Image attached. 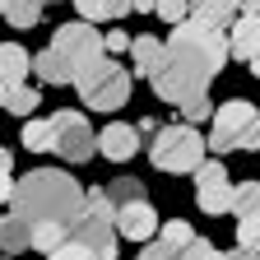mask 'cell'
<instances>
[{
    "instance_id": "1",
    "label": "cell",
    "mask_w": 260,
    "mask_h": 260,
    "mask_svg": "<svg viewBox=\"0 0 260 260\" xmlns=\"http://www.w3.org/2000/svg\"><path fill=\"white\" fill-rule=\"evenodd\" d=\"M162 42H168V56H162L158 75L149 84H153V93L162 98V103H177V107L190 103V98H200V93H209L214 75L233 60L228 56V38L218 28L200 23V19L172 23V32Z\"/></svg>"
},
{
    "instance_id": "2",
    "label": "cell",
    "mask_w": 260,
    "mask_h": 260,
    "mask_svg": "<svg viewBox=\"0 0 260 260\" xmlns=\"http://www.w3.org/2000/svg\"><path fill=\"white\" fill-rule=\"evenodd\" d=\"M10 209L28 223H75V214L84 209V186L60 168H32L14 181Z\"/></svg>"
},
{
    "instance_id": "3",
    "label": "cell",
    "mask_w": 260,
    "mask_h": 260,
    "mask_svg": "<svg viewBox=\"0 0 260 260\" xmlns=\"http://www.w3.org/2000/svg\"><path fill=\"white\" fill-rule=\"evenodd\" d=\"M214 153H260V107L246 98H228L209 116V140Z\"/></svg>"
},
{
    "instance_id": "4",
    "label": "cell",
    "mask_w": 260,
    "mask_h": 260,
    "mask_svg": "<svg viewBox=\"0 0 260 260\" xmlns=\"http://www.w3.org/2000/svg\"><path fill=\"white\" fill-rule=\"evenodd\" d=\"M70 237L84 242L98 260H116V242H121V233H116V205H112V195L103 186L84 190V209L70 223Z\"/></svg>"
},
{
    "instance_id": "5",
    "label": "cell",
    "mask_w": 260,
    "mask_h": 260,
    "mask_svg": "<svg viewBox=\"0 0 260 260\" xmlns=\"http://www.w3.org/2000/svg\"><path fill=\"white\" fill-rule=\"evenodd\" d=\"M205 153H209V144H205V135L195 125H186V121H177V125H162L158 135L149 140V162L158 172H172V177H195V168L205 162Z\"/></svg>"
},
{
    "instance_id": "6",
    "label": "cell",
    "mask_w": 260,
    "mask_h": 260,
    "mask_svg": "<svg viewBox=\"0 0 260 260\" xmlns=\"http://www.w3.org/2000/svg\"><path fill=\"white\" fill-rule=\"evenodd\" d=\"M130 79H135V75H130L125 65H116L112 56H103L93 70H84L75 79V88L84 98V107H93V112H116V107L130 103Z\"/></svg>"
},
{
    "instance_id": "7",
    "label": "cell",
    "mask_w": 260,
    "mask_h": 260,
    "mask_svg": "<svg viewBox=\"0 0 260 260\" xmlns=\"http://www.w3.org/2000/svg\"><path fill=\"white\" fill-rule=\"evenodd\" d=\"M51 51L75 70V79H79L84 70H93V65L107 56L103 32H98L88 19H79V23H60V28H56V38H51Z\"/></svg>"
},
{
    "instance_id": "8",
    "label": "cell",
    "mask_w": 260,
    "mask_h": 260,
    "mask_svg": "<svg viewBox=\"0 0 260 260\" xmlns=\"http://www.w3.org/2000/svg\"><path fill=\"white\" fill-rule=\"evenodd\" d=\"M51 153H60L65 162H88V158H98V135H93V125L84 121V112H75V107H60L56 116H51Z\"/></svg>"
},
{
    "instance_id": "9",
    "label": "cell",
    "mask_w": 260,
    "mask_h": 260,
    "mask_svg": "<svg viewBox=\"0 0 260 260\" xmlns=\"http://www.w3.org/2000/svg\"><path fill=\"white\" fill-rule=\"evenodd\" d=\"M195 205L205 214H228V205H233V181H228L223 158H205L200 168H195Z\"/></svg>"
},
{
    "instance_id": "10",
    "label": "cell",
    "mask_w": 260,
    "mask_h": 260,
    "mask_svg": "<svg viewBox=\"0 0 260 260\" xmlns=\"http://www.w3.org/2000/svg\"><path fill=\"white\" fill-rule=\"evenodd\" d=\"M158 228H162V218H158L153 200H135V205H121L116 209V233L130 237V242H153Z\"/></svg>"
},
{
    "instance_id": "11",
    "label": "cell",
    "mask_w": 260,
    "mask_h": 260,
    "mask_svg": "<svg viewBox=\"0 0 260 260\" xmlns=\"http://www.w3.org/2000/svg\"><path fill=\"white\" fill-rule=\"evenodd\" d=\"M98 153L112 158V162H130L140 153V130L135 125H121V121H107L98 130Z\"/></svg>"
},
{
    "instance_id": "12",
    "label": "cell",
    "mask_w": 260,
    "mask_h": 260,
    "mask_svg": "<svg viewBox=\"0 0 260 260\" xmlns=\"http://www.w3.org/2000/svg\"><path fill=\"white\" fill-rule=\"evenodd\" d=\"M162 56H168V42L162 38H149V32H140V38H130V75L140 79H153Z\"/></svg>"
},
{
    "instance_id": "13",
    "label": "cell",
    "mask_w": 260,
    "mask_h": 260,
    "mask_svg": "<svg viewBox=\"0 0 260 260\" xmlns=\"http://www.w3.org/2000/svg\"><path fill=\"white\" fill-rule=\"evenodd\" d=\"M228 56H237V60H251L260 56V14H237V23L228 28Z\"/></svg>"
},
{
    "instance_id": "14",
    "label": "cell",
    "mask_w": 260,
    "mask_h": 260,
    "mask_svg": "<svg viewBox=\"0 0 260 260\" xmlns=\"http://www.w3.org/2000/svg\"><path fill=\"white\" fill-rule=\"evenodd\" d=\"M246 10V0H190V19H200L218 32H228L237 23V14Z\"/></svg>"
},
{
    "instance_id": "15",
    "label": "cell",
    "mask_w": 260,
    "mask_h": 260,
    "mask_svg": "<svg viewBox=\"0 0 260 260\" xmlns=\"http://www.w3.org/2000/svg\"><path fill=\"white\" fill-rule=\"evenodd\" d=\"M28 75H32V56L19 42H0V79L14 88V84H28Z\"/></svg>"
},
{
    "instance_id": "16",
    "label": "cell",
    "mask_w": 260,
    "mask_h": 260,
    "mask_svg": "<svg viewBox=\"0 0 260 260\" xmlns=\"http://www.w3.org/2000/svg\"><path fill=\"white\" fill-rule=\"evenodd\" d=\"M28 246H32V223L10 209L5 218H0V251H5V255H19V251H28Z\"/></svg>"
},
{
    "instance_id": "17",
    "label": "cell",
    "mask_w": 260,
    "mask_h": 260,
    "mask_svg": "<svg viewBox=\"0 0 260 260\" xmlns=\"http://www.w3.org/2000/svg\"><path fill=\"white\" fill-rule=\"evenodd\" d=\"M32 70H38V75H42V84H51V88H65V84H75V70H70V65H65V60H60L51 47L32 56Z\"/></svg>"
},
{
    "instance_id": "18",
    "label": "cell",
    "mask_w": 260,
    "mask_h": 260,
    "mask_svg": "<svg viewBox=\"0 0 260 260\" xmlns=\"http://www.w3.org/2000/svg\"><path fill=\"white\" fill-rule=\"evenodd\" d=\"M75 5L88 23H116L130 14V0H75Z\"/></svg>"
},
{
    "instance_id": "19",
    "label": "cell",
    "mask_w": 260,
    "mask_h": 260,
    "mask_svg": "<svg viewBox=\"0 0 260 260\" xmlns=\"http://www.w3.org/2000/svg\"><path fill=\"white\" fill-rule=\"evenodd\" d=\"M228 214H237V218H260V181L233 186V205H228Z\"/></svg>"
},
{
    "instance_id": "20",
    "label": "cell",
    "mask_w": 260,
    "mask_h": 260,
    "mask_svg": "<svg viewBox=\"0 0 260 260\" xmlns=\"http://www.w3.org/2000/svg\"><path fill=\"white\" fill-rule=\"evenodd\" d=\"M103 190L112 195V205H116V209H121V205H135V200H149V190H144L140 177H116V181H107Z\"/></svg>"
},
{
    "instance_id": "21",
    "label": "cell",
    "mask_w": 260,
    "mask_h": 260,
    "mask_svg": "<svg viewBox=\"0 0 260 260\" xmlns=\"http://www.w3.org/2000/svg\"><path fill=\"white\" fill-rule=\"evenodd\" d=\"M65 242H70V223H32V246H38V251L51 255Z\"/></svg>"
},
{
    "instance_id": "22",
    "label": "cell",
    "mask_w": 260,
    "mask_h": 260,
    "mask_svg": "<svg viewBox=\"0 0 260 260\" xmlns=\"http://www.w3.org/2000/svg\"><path fill=\"white\" fill-rule=\"evenodd\" d=\"M19 140H23V149H32V153H51V116H47V121H23Z\"/></svg>"
},
{
    "instance_id": "23",
    "label": "cell",
    "mask_w": 260,
    "mask_h": 260,
    "mask_svg": "<svg viewBox=\"0 0 260 260\" xmlns=\"http://www.w3.org/2000/svg\"><path fill=\"white\" fill-rule=\"evenodd\" d=\"M158 242H162V246H172V251H181V246L195 242V228H190L186 218H168V223L158 228Z\"/></svg>"
},
{
    "instance_id": "24",
    "label": "cell",
    "mask_w": 260,
    "mask_h": 260,
    "mask_svg": "<svg viewBox=\"0 0 260 260\" xmlns=\"http://www.w3.org/2000/svg\"><path fill=\"white\" fill-rule=\"evenodd\" d=\"M42 10H47V0H10L5 19H10L14 28H32V23L42 19Z\"/></svg>"
},
{
    "instance_id": "25",
    "label": "cell",
    "mask_w": 260,
    "mask_h": 260,
    "mask_svg": "<svg viewBox=\"0 0 260 260\" xmlns=\"http://www.w3.org/2000/svg\"><path fill=\"white\" fill-rule=\"evenodd\" d=\"M5 112H14V116L38 112V88H32V84H14V88H10V98H5Z\"/></svg>"
},
{
    "instance_id": "26",
    "label": "cell",
    "mask_w": 260,
    "mask_h": 260,
    "mask_svg": "<svg viewBox=\"0 0 260 260\" xmlns=\"http://www.w3.org/2000/svg\"><path fill=\"white\" fill-rule=\"evenodd\" d=\"M209 116H214V107H209V93L190 98V103H181V121H186V125H200V121H209Z\"/></svg>"
},
{
    "instance_id": "27",
    "label": "cell",
    "mask_w": 260,
    "mask_h": 260,
    "mask_svg": "<svg viewBox=\"0 0 260 260\" xmlns=\"http://www.w3.org/2000/svg\"><path fill=\"white\" fill-rule=\"evenodd\" d=\"M153 14L168 23H181V19H190V0H153Z\"/></svg>"
},
{
    "instance_id": "28",
    "label": "cell",
    "mask_w": 260,
    "mask_h": 260,
    "mask_svg": "<svg viewBox=\"0 0 260 260\" xmlns=\"http://www.w3.org/2000/svg\"><path fill=\"white\" fill-rule=\"evenodd\" d=\"M237 246L260 251V218H237Z\"/></svg>"
},
{
    "instance_id": "29",
    "label": "cell",
    "mask_w": 260,
    "mask_h": 260,
    "mask_svg": "<svg viewBox=\"0 0 260 260\" xmlns=\"http://www.w3.org/2000/svg\"><path fill=\"white\" fill-rule=\"evenodd\" d=\"M177 260H214V242L195 233V242H190V246H181V251H177Z\"/></svg>"
},
{
    "instance_id": "30",
    "label": "cell",
    "mask_w": 260,
    "mask_h": 260,
    "mask_svg": "<svg viewBox=\"0 0 260 260\" xmlns=\"http://www.w3.org/2000/svg\"><path fill=\"white\" fill-rule=\"evenodd\" d=\"M47 260H98V255H93V251H88L84 242H75V237H70L65 246H56V251H51Z\"/></svg>"
},
{
    "instance_id": "31",
    "label": "cell",
    "mask_w": 260,
    "mask_h": 260,
    "mask_svg": "<svg viewBox=\"0 0 260 260\" xmlns=\"http://www.w3.org/2000/svg\"><path fill=\"white\" fill-rule=\"evenodd\" d=\"M130 38H135V32H121V28H112V32H103V47L116 56V51H130Z\"/></svg>"
},
{
    "instance_id": "32",
    "label": "cell",
    "mask_w": 260,
    "mask_h": 260,
    "mask_svg": "<svg viewBox=\"0 0 260 260\" xmlns=\"http://www.w3.org/2000/svg\"><path fill=\"white\" fill-rule=\"evenodd\" d=\"M135 260H177V251L162 246V242H144V251H140Z\"/></svg>"
},
{
    "instance_id": "33",
    "label": "cell",
    "mask_w": 260,
    "mask_h": 260,
    "mask_svg": "<svg viewBox=\"0 0 260 260\" xmlns=\"http://www.w3.org/2000/svg\"><path fill=\"white\" fill-rule=\"evenodd\" d=\"M14 195V168H0V205H10Z\"/></svg>"
},
{
    "instance_id": "34",
    "label": "cell",
    "mask_w": 260,
    "mask_h": 260,
    "mask_svg": "<svg viewBox=\"0 0 260 260\" xmlns=\"http://www.w3.org/2000/svg\"><path fill=\"white\" fill-rule=\"evenodd\" d=\"M214 260H260V251H214Z\"/></svg>"
},
{
    "instance_id": "35",
    "label": "cell",
    "mask_w": 260,
    "mask_h": 260,
    "mask_svg": "<svg viewBox=\"0 0 260 260\" xmlns=\"http://www.w3.org/2000/svg\"><path fill=\"white\" fill-rule=\"evenodd\" d=\"M135 130H140V135H149V140H153V135H158V130H162V125H158V121H153V116H144V121H140V125H135Z\"/></svg>"
},
{
    "instance_id": "36",
    "label": "cell",
    "mask_w": 260,
    "mask_h": 260,
    "mask_svg": "<svg viewBox=\"0 0 260 260\" xmlns=\"http://www.w3.org/2000/svg\"><path fill=\"white\" fill-rule=\"evenodd\" d=\"M130 10H140V14H153V0H130Z\"/></svg>"
},
{
    "instance_id": "37",
    "label": "cell",
    "mask_w": 260,
    "mask_h": 260,
    "mask_svg": "<svg viewBox=\"0 0 260 260\" xmlns=\"http://www.w3.org/2000/svg\"><path fill=\"white\" fill-rule=\"evenodd\" d=\"M0 168H14V153L10 149H0Z\"/></svg>"
},
{
    "instance_id": "38",
    "label": "cell",
    "mask_w": 260,
    "mask_h": 260,
    "mask_svg": "<svg viewBox=\"0 0 260 260\" xmlns=\"http://www.w3.org/2000/svg\"><path fill=\"white\" fill-rule=\"evenodd\" d=\"M5 98H10V84L0 79V112H5Z\"/></svg>"
},
{
    "instance_id": "39",
    "label": "cell",
    "mask_w": 260,
    "mask_h": 260,
    "mask_svg": "<svg viewBox=\"0 0 260 260\" xmlns=\"http://www.w3.org/2000/svg\"><path fill=\"white\" fill-rule=\"evenodd\" d=\"M246 65H251V75H255V79H260V56H251V60H246Z\"/></svg>"
},
{
    "instance_id": "40",
    "label": "cell",
    "mask_w": 260,
    "mask_h": 260,
    "mask_svg": "<svg viewBox=\"0 0 260 260\" xmlns=\"http://www.w3.org/2000/svg\"><path fill=\"white\" fill-rule=\"evenodd\" d=\"M246 14H260V0H246Z\"/></svg>"
},
{
    "instance_id": "41",
    "label": "cell",
    "mask_w": 260,
    "mask_h": 260,
    "mask_svg": "<svg viewBox=\"0 0 260 260\" xmlns=\"http://www.w3.org/2000/svg\"><path fill=\"white\" fill-rule=\"evenodd\" d=\"M5 10H10V0H0V14H5Z\"/></svg>"
},
{
    "instance_id": "42",
    "label": "cell",
    "mask_w": 260,
    "mask_h": 260,
    "mask_svg": "<svg viewBox=\"0 0 260 260\" xmlns=\"http://www.w3.org/2000/svg\"><path fill=\"white\" fill-rule=\"evenodd\" d=\"M5 260H14V255H5Z\"/></svg>"
}]
</instances>
